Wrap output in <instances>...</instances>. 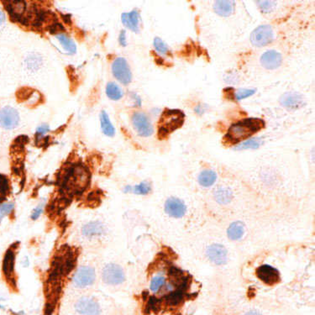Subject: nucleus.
Returning <instances> with one entry per match:
<instances>
[{
  "label": "nucleus",
  "mask_w": 315,
  "mask_h": 315,
  "mask_svg": "<svg viewBox=\"0 0 315 315\" xmlns=\"http://www.w3.org/2000/svg\"><path fill=\"white\" fill-rule=\"evenodd\" d=\"M244 315H262L260 312H258V311H256V310H252V311H250V312H246Z\"/></svg>",
  "instance_id": "nucleus-40"
},
{
  "label": "nucleus",
  "mask_w": 315,
  "mask_h": 315,
  "mask_svg": "<svg viewBox=\"0 0 315 315\" xmlns=\"http://www.w3.org/2000/svg\"><path fill=\"white\" fill-rule=\"evenodd\" d=\"M217 175L212 170H204L198 176V182L200 185L204 188H208L216 182Z\"/></svg>",
  "instance_id": "nucleus-23"
},
{
  "label": "nucleus",
  "mask_w": 315,
  "mask_h": 315,
  "mask_svg": "<svg viewBox=\"0 0 315 315\" xmlns=\"http://www.w3.org/2000/svg\"><path fill=\"white\" fill-rule=\"evenodd\" d=\"M208 258L216 265H223L227 262V250L220 244H211L207 250Z\"/></svg>",
  "instance_id": "nucleus-15"
},
{
  "label": "nucleus",
  "mask_w": 315,
  "mask_h": 315,
  "mask_svg": "<svg viewBox=\"0 0 315 315\" xmlns=\"http://www.w3.org/2000/svg\"><path fill=\"white\" fill-rule=\"evenodd\" d=\"M56 38H58V42H60V45L62 46V48L66 52H68L72 54L76 52V48L75 43L72 40L70 39L68 36H66V34H58L56 36Z\"/></svg>",
  "instance_id": "nucleus-25"
},
{
  "label": "nucleus",
  "mask_w": 315,
  "mask_h": 315,
  "mask_svg": "<svg viewBox=\"0 0 315 315\" xmlns=\"http://www.w3.org/2000/svg\"><path fill=\"white\" fill-rule=\"evenodd\" d=\"M204 107H202V105H198V106H197V107L195 108V112H196L198 114H202L204 113Z\"/></svg>",
  "instance_id": "nucleus-38"
},
{
  "label": "nucleus",
  "mask_w": 315,
  "mask_h": 315,
  "mask_svg": "<svg viewBox=\"0 0 315 315\" xmlns=\"http://www.w3.org/2000/svg\"><path fill=\"white\" fill-rule=\"evenodd\" d=\"M150 190H152L150 184L149 182H142L134 186V188H133V192L136 194L146 195L148 194L150 192Z\"/></svg>",
  "instance_id": "nucleus-33"
},
{
  "label": "nucleus",
  "mask_w": 315,
  "mask_h": 315,
  "mask_svg": "<svg viewBox=\"0 0 315 315\" xmlns=\"http://www.w3.org/2000/svg\"><path fill=\"white\" fill-rule=\"evenodd\" d=\"M250 39L252 45L256 48L269 45L274 39L272 28L268 24L260 26L252 32Z\"/></svg>",
  "instance_id": "nucleus-4"
},
{
  "label": "nucleus",
  "mask_w": 315,
  "mask_h": 315,
  "mask_svg": "<svg viewBox=\"0 0 315 315\" xmlns=\"http://www.w3.org/2000/svg\"><path fill=\"white\" fill-rule=\"evenodd\" d=\"M244 226L242 222H234L231 224L227 230V234L230 239L232 240H237L242 238L244 234Z\"/></svg>",
  "instance_id": "nucleus-21"
},
{
  "label": "nucleus",
  "mask_w": 315,
  "mask_h": 315,
  "mask_svg": "<svg viewBox=\"0 0 315 315\" xmlns=\"http://www.w3.org/2000/svg\"><path fill=\"white\" fill-rule=\"evenodd\" d=\"M256 4L262 13L268 14L275 8L276 3L275 1H258Z\"/></svg>",
  "instance_id": "nucleus-32"
},
{
  "label": "nucleus",
  "mask_w": 315,
  "mask_h": 315,
  "mask_svg": "<svg viewBox=\"0 0 315 315\" xmlns=\"http://www.w3.org/2000/svg\"><path fill=\"white\" fill-rule=\"evenodd\" d=\"M118 42L122 46H127V42H126V30H122L118 36Z\"/></svg>",
  "instance_id": "nucleus-35"
},
{
  "label": "nucleus",
  "mask_w": 315,
  "mask_h": 315,
  "mask_svg": "<svg viewBox=\"0 0 315 315\" xmlns=\"http://www.w3.org/2000/svg\"><path fill=\"white\" fill-rule=\"evenodd\" d=\"M232 91H233L232 92L233 98H232L236 100V101H240V100L250 97L252 95L255 94L256 92V90H236V91L233 90Z\"/></svg>",
  "instance_id": "nucleus-31"
},
{
  "label": "nucleus",
  "mask_w": 315,
  "mask_h": 315,
  "mask_svg": "<svg viewBox=\"0 0 315 315\" xmlns=\"http://www.w3.org/2000/svg\"><path fill=\"white\" fill-rule=\"evenodd\" d=\"M4 21H6V16L2 10L0 8V26H2L4 23Z\"/></svg>",
  "instance_id": "nucleus-39"
},
{
  "label": "nucleus",
  "mask_w": 315,
  "mask_h": 315,
  "mask_svg": "<svg viewBox=\"0 0 315 315\" xmlns=\"http://www.w3.org/2000/svg\"><path fill=\"white\" fill-rule=\"evenodd\" d=\"M153 46H154L156 50L158 53H160V55L168 56L171 54V50L168 48V46L159 37H156L154 39Z\"/></svg>",
  "instance_id": "nucleus-29"
},
{
  "label": "nucleus",
  "mask_w": 315,
  "mask_h": 315,
  "mask_svg": "<svg viewBox=\"0 0 315 315\" xmlns=\"http://www.w3.org/2000/svg\"><path fill=\"white\" fill-rule=\"evenodd\" d=\"M132 124L134 130L140 136H150L154 132L153 126L150 123V118L146 114L136 112L132 116Z\"/></svg>",
  "instance_id": "nucleus-8"
},
{
  "label": "nucleus",
  "mask_w": 315,
  "mask_h": 315,
  "mask_svg": "<svg viewBox=\"0 0 315 315\" xmlns=\"http://www.w3.org/2000/svg\"><path fill=\"white\" fill-rule=\"evenodd\" d=\"M265 121L262 118H244L233 124L228 128V132L224 137V142L230 146L238 144L260 132L265 128Z\"/></svg>",
  "instance_id": "nucleus-1"
},
{
  "label": "nucleus",
  "mask_w": 315,
  "mask_h": 315,
  "mask_svg": "<svg viewBox=\"0 0 315 315\" xmlns=\"http://www.w3.org/2000/svg\"><path fill=\"white\" fill-rule=\"evenodd\" d=\"M260 64L264 68L275 70L278 68L282 63V56L276 50H270L263 53L260 56Z\"/></svg>",
  "instance_id": "nucleus-14"
},
{
  "label": "nucleus",
  "mask_w": 315,
  "mask_h": 315,
  "mask_svg": "<svg viewBox=\"0 0 315 315\" xmlns=\"http://www.w3.org/2000/svg\"><path fill=\"white\" fill-rule=\"evenodd\" d=\"M256 275L260 281L268 286H273L281 282V276L278 270L269 265L260 266L256 270Z\"/></svg>",
  "instance_id": "nucleus-9"
},
{
  "label": "nucleus",
  "mask_w": 315,
  "mask_h": 315,
  "mask_svg": "<svg viewBox=\"0 0 315 315\" xmlns=\"http://www.w3.org/2000/svg\"><path fill=\"white\" fill-rule=\"evenodd\" d=\"M90 180L87 170L82 166H74L68 172L64 180V186L69 191L78 192L84 190Z\"/></svg>",
  "instance_id": "nucleus-3"
},
{
  "label": "nucleus",
  "mask_w": 315,
  "mask_h": 315,
  "mask_svg": "<svg viewBox=\"0 0 315 315\" xmlns=\"http://www.w3.org/2000/svg\"><path fill=\"white\" fill-rule=\"evenodd\" d=\"M6 4V8L11 17L16 20L21 21L26 24L28 10L26 8V2L24 1H7L4 2Z\"/></svg>",
  "instance_id": "nucleus-10"
},
{
  "label": "nucleus",
  "mask_w": 315,
  "mask_h": 315,
  "mask_svg": "<svg viewBox=\"0 0 315 315\" xmlns=\"http://www.w3.org/2000/svg\"><path fill=\"white\" fill-rule=\"evenodd\" d=\"M121 20L124 26L132 32H140V14L136 10L130 13H124L121 16Z\"/></svg>",
  "instance_id": "nucleus-18"
},
{
  "label": "nucleus",
  "mask_w": 315,
  "mask_h": 315,
  "mask_svg": "<svg viewBox=\"0 0 315 315\" xmlns=\"http://www.w3.org/2000/svg\"><path fill=\"white\" fill-rule=\"evenodd\" d=\"M14 205L11 202H7V204H3L0 206V223L3 220V218L6 216H8L13 211Z\"/></svg>",
  "instance_id": "nucleus-34"
},
{
  "label": "nucleus",
  "mask_w": 315,
  "mask_h": 315,
  "mask_svg": "<svg viewBox=\"0 0 315 315\" xmlns=\"http://www.w3.org/2000/svg\"><path fill=\"white\" fill-rule=\"evenodd\" d=\"M49 130L48 126H42L38 127L36 130L37 136H44Z\"/></svg>",
  "instance_id": "nucleus-36"
},
{
  "label": "nucleus",
  "mask_w": 315,
  "mask_h": 315,
  "mask_svg": "<svg viewBox=\"0 0 315 315\" xmlns=\"http://www.w3.org/2000/svg\"><path fill=\"white\" fill-rule=\"evenodd\" d=\"M214 200L220 204H228L233 200V192L228 188H220L214 192Z\"/></svg>",
  "instance_id": "nucleus-20"
},
{
  "label": "nucleus",
  "mask_w": 315,
  "mask_h": 315,
  "mask_svg": "<svg viewBox=\"0 0 315 315\" xmlns=\"http://www.w3.org/2000/svg\"><path fill=\"white\" fill-rule=\"evenodd\" d=\"M166 213L174 218H182L186 214V205L176 198H169L165 204Z\"/></svg>",
  "instance_id": "nucleus-13"
},
{
  "label": "nucleus",
  "mask_w": 315,
  "mask_h": 315,
  "mask_svg": "<svg viewBox=\"0 0 315 315\" xmlns=\"http://www.w3.org/2000/svg\"><path fill=\"white\" fill-rule=\"evenodd\" d=\"M24 64L30 71H36L42 66V58L39 55H30L24 60Z\"/></svg>",
  "instance_id": "nucleus-27"
},
{
  "label": "nucleus",
  "mask_w": 315,
  "mask_h": 315,
  "mask_svg": "<svg viewBox=\"0 0 315 315\" xmlns=\"http://www.w3.org/2000/svg\"><path fill=\"white\" fill-rule=\"evenodd\" d=\"M42 212H43V208H42V206L37 207L34 210L33 214H32V218H33V220H36V218H39V216L42 214Z\"/></svg>",
  "instance_id": "nucleus-37"
},
{
  "label": "nucleus",
  "mask_w": 315,
  "mask_h": 315,
  "mask_svg": "<svg viewBox=\"0 0 315 315\" xmlns=\"http://www.w3.org/2000/svg\"><path fill=\"white\" fill-rule=\"evenodd\" d=\"M100 122H101V127H102L104 134L108 136H114L116 134V130L105 111H102L100 114Z\"/></svg>",
  "instance_id": "nucleus-24"
},
{
  "label": "nucleus",
  "mask_w": 315,
  "mask_h": 315,
  "mask_svg": "<svg viewBox=\"0 0 315 315\" xmlns=\"http://www.w3.org/2000/svg\"><path fill=\"white\" fill-rule=\"evenodd\" d=\"M234 2L231 0H220L214 4V10L222 17H228L234 12Z\"/></svg>",
  "instance_id": "nucleus-19"
},
{
  "label": "nucleus",
  "mask_w": 315,
  "mask_h": 315,
  "mask_svg": "<svg viewBox=\"0 0 315 315\" xmlns=\"http://www.w3.org/2000/svg\"><path fill=\"white\" fill-rule=\"evenodd\" d=\"M262 144V140L260 138L247 140L246 142H242L236 148V150H248V149H258Z\"/></svg>",
  "instance_id": "nucleus-28"
},
{
  "label": "nucleus",
  "mask_w": 315,
  "mask_h": 315,
  "mask_svg": "<svg viewBox=\"0 0 315 315\" xmlns=\"http://www.w3.org/2000/svg\"><path fill=\"white\" fill-rule=\"evenodd\" d=\"M185 114L180 110L166 108L163 111L158 122V136L165 139L176 130L184 126Z\"/></svg>",
  "instance_id": "nucleus-2"
},
{
  "label": "nucleus",
  "mask_w": 315,
  "mask_h": 315,
  "mask_svg": "<svg viewBox=\"0 0 315 315\" xmlns=\"http://www.w3.org/2000/svg\"><path fill=\"white\" fill-rule=\"evenodd\" d=\"M280 102L284 108L298 110L304 105L302 96L298 92H286L280 98Z\"/></svg>",
  "instance_id": "nucleus-16"
},
{
  "label": "nucleus",
  "mask_w": 315,
  "mask_h": 315,
  "mask_svg": "<svg viewBox=\"0 0 315 315\" xmlns=\"http://www.w3.org/2000/svg\"><path fill=\"white\" fill-rule=\"evenodd\" d=\"M104 232L105 226H104V224L98 221H94V222L86 224L82 230V233L87 238L101 236L104 234Z\"/></svg>",
  "instance_id": "nucleus-17"
},
{
  "label": "nucleus",
  "mask_w": 315,
  "mask_h": 315,
  "mask_svg": "<svg viewBox=\"0 0 315 315\" xmlns=\"http://www.w3.org/2000/svg\"><path fill=\"white\" fill-rule=\"evenodd\" d=\"M106 94L110 100H118L123 97V92L120 88L114 82H108L106 87Z\"/></svg>",
  "instance_id": "nucleus-26"
},
{
  "label": "nucleus",
  "mask_w": 315,
  "mask_h": 315,
  "mask_svg": "<svg viewBox=\"0 0 315 315\" xmlns=\"http://www.w3.org/2000/svg\"><path fill=\"white\" fill-rule=\"evenodd\" d=\"M96 273L94 268L82 266L76 270L74 276V284L80 288L91 286L94 282Z\"/></svg>",
  "instance_id": "nucleus-7"
},
{
  "label": "nucleus",
  "mask_w": 315,
  "mask_h": 315,
  "mask_svg": "<svg viewBox=\"0 0 315 315\" xmlns=\"http://www.w3.org/2000/svg\"><path fill=\"white\" fill-rule=\"evenodd\" d=\"M14 266V254L13 250H8L6 253L3 265L4 272L8 278H13Z\"/></svg>",
  "instance_id": "nucleus-22"
},
{
  "label": "nucleus",
  "mask_w": 315,
  "mask_h": 315,
  "mask_svg": "<svg viewBox=\"0 0 315 315\" xmlns=\"http://www.w3.org/2000/svg\"><path fill=\"white\" fill-rule=\"evenodd\" d=\"M112 72L121 84L127 85L132 80V74L129 64L123 58H116L112 63Z\"/></svg>",
  "instance_id": "nucleus-6"
},
{
  "label": "nucleus",
  "mask_w": 315,
  "mask_h": 315,
  "mask_svg": "<svg viewBox=\"0 0 315 315\" xmlns=\"http://www.w3.org/2000/svg\"><path fill=\"white\" fill-rule=\"evenodd\" d=\"M75 310L81 315H100V307L94 300L84 297L76 302Z\"/></svg>",
  "instance_id": "nucleus-11"
},
{
  "label": "nucleus",
  "mask_w": 315,
  "mask_h": 315,
  "mask_svg": "<svg viewBox=\"0 0 315 315\" xmlns=\"http://www.w3.org/2000/svg\"><path fill=\"white\" fill-rule=\"evenodd\" d=\"M20 122V116L14 108L4 107L0 110V126L4 129L16 128Z\"/></svg>",
  "instance_id": "nucleus-12"
},
{
  "label": "nucleus",
  "mask_w": 315,
  "mask_h": 315,
  "mask_svg": "<svg viewBox=\"0 0 315 315\" xmlns=\"http://www.w3.org/2000/svg\"><path fill=\"white\" fill-rule=\"evenodd\" d=\"M102 281L108 285H118L122 284L126 276L122 268L114 263L105 266L102 272Z\"/></svg>",
  "instance_id": "nucleus-5"
},
{
  "label": "nucleus",
  "mask_w": 315,
  "mask_h": 315,
  "mask_svg": "<svg viewBox=\"0 0 315 315\" xmlns=\"http://www.w3.org/2000/svg\"><path fill=\"white\" fill-rule=\"evenodd\" d=\"M166 284L165 276H162V275H158L156 276L152 279L150 284V291L152 292H158L160 291V289L162 288L164 285Z\"/></svg>",
  "instance_id": "nucleus-30"
}]
</instances>
